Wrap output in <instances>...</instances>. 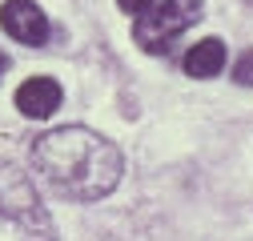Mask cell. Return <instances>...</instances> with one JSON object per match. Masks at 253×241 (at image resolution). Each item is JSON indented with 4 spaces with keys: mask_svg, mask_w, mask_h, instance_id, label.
<instances>
[{
    "mask_svg": "<svg viewBox=\"0 0 253 241\" xmlns=\"http://www.w3.org/2000/svg\"><path fill=\"white\" fill-rule=\"evenodd\" d=\"M33 165L69 201H101L121 181V149L101 133L69 125L33 141Z\"/></svg>",
    "mask_w": 253,
    "mask_h": 241,
    "instance_id": "cell-1",
    "label": "cell"
},
{
    "mask_svg": "<svg viewBox=\"0 0 253 241\" xmlns=\"http://www.w3.org/2000/svg\"><path fill=\"white\" fill-rule=\"evenodd\" d=\"M233 80L245 84V88H253V48L237 56V65H233Z\"/></svg>",
    "mask_w": 253,
    "mask_h": 241,
    "instance_id": "cell-7",
    "label": "cell"
},
{
    "mask_svg": "<svg viewBox=\"0 0 253 241\" xmlns=\"http://www.w3.org/2000/svg\"><path fill=\"white\" fill-rule=\"evenodd\" d=\"M205 16L201 0H153L133 20V40L145 52H169V44Z\"/></svg>",
    "mask_w": 253,
    "mask_h": 241,
    "instance_id": "cell-3",
    "label": "cell"
},
{
    "mask_svg": "<svg viewBox=\"0 0 253 241\" xmlns=\"http://www.w3.org/2000/svg\"><path fill=\"white\" fill-rule=\"evenodd\" d=\"M181 65H185L189 77H197V80L217 77L221 69H225V44H221V37H205V40H197L193 48L185 52Z\"/></svg>",
    "mask_w": 253,
    "mask_h": 241,
    "instance_id": "cell-6",
    "label": "cell"
},
{
    "mask_svg": "<svg viewBox=\"0 0 253 241\" xmlns=\"http://www.w3.org/2000/svg\"><path fill=\"white\" fill-rule=\"evenodd\" d=\"M0 24H4V33L12 40H20V44H44L48 40V16L41 12L37 0H4Z\"/></svg>",
    "mask_w": 253,
    "mask_h": 241,
    "instance_id": "cell-4",
    "label": "cell"
},
{
    "mask_svg": "<svg viewBox=\"0 0 253 241\" xmlns=\"http://www.w3.org/2000/svg\"><path fill=\"white\" fill-rule=\"evenodd\" d=\"M60 101H65V93H60V84L52 77H33L24 80L16 88V109L28 117V120H44L60 109Z\"/></svg>",
    "mask_w": 253,
    "mask_h": 241,
    "instance_id": "cell-5",
    "label": "cell"
},
{
    "mask_svg": "<svg viewBox=\"0 0 253 241\" xmlns=\"http://www.w3.org/2000/svg\"><path fill=\"white\" fill-rule=\"evenodd\" d=\"M117 4H121L125 12H133V16H137V12H145V8L153 4V0H117Z\"/></svg>",
    "mask_w": 253,
    "mask_h": 241,
    "instance_id": "cell-8",
    "label": "cell"
},
{
    "mask_svg": "<svg viewBox=\"0 0 253 241\" xmlns=\"http://www.w3.org/2000/svg\"><path fill=\"white\" fill-rule=\"evenodd\" d=\"M4 69H8V60H4V52H0V77H4Z\"/></svg>",
    "mask_w": 253,
    "mask_h": 241,
    "instance_id": "cell-9",
    "label": "cell"
},
{
    "mask_svg": "<svg viewBox=\"0 0 253 241\" xmlns=\"http://www.w3.org/2000/svg\"><path fill=\"white\" fill-rule=\"evenodd\" d=\"M0 241H52V221L28 177L0 161Z\"/></svg>",
    "mask_w": 253,
    "mask_h": 241,
    "instance_id": "cell-2",
    "label": "cell"
}]
</instances>
